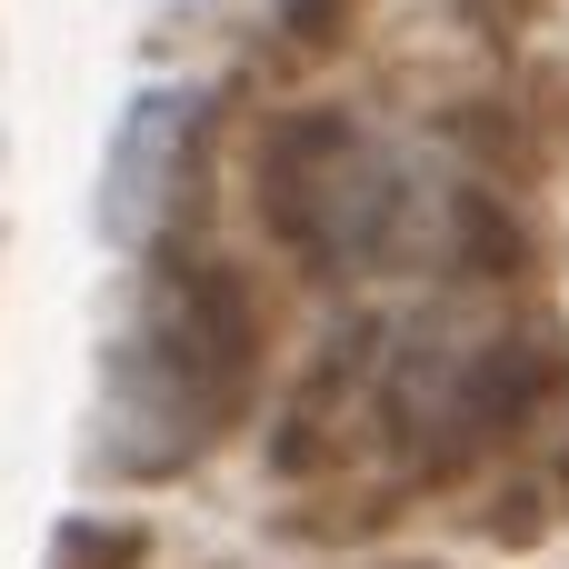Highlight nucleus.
I'll return each instance as SVG.
<instances>
[{
  "mask_svg": "<svg viewBox=\"0 0 569 569\" xmlns=\"http://www.w3.org/2000/svg\"><path fill=\"white\" fill-rule=\"evenodd\" d=\"M560 380L569 350L530 320H370L300 380L280 480L310 490V520H380L530 430Z\"/></svg>",
  "mask_w": 569,
  "mask_h": 569,
  "instance_id": "f257e3e1",
  "label": "nucleus"
},
{
  "mask_svg": "<svg viewBox=\"0 0 569 569\" xmlns=\"http://www.w3.org/2000/svg\"><path fill=\"white\" fill-rule=\"evenodd\" d=\"M270 220L340 270H430L470 260L490 230V200L410 150H390L360 120H300L270 150Z\"/></svg>",
  "mask_w": 569,
  "mask_h": 569,
  "instance_id": "f03ea898",
  "label": "nucleus"
},
{
  "mask_svg": "<svg viewBox=\"0 0 569 569\" xmlns=\"http://www.w3.org/2000/svg\"><path fill=\"white\" fill-rule=\"evenodd\" d=\"M250 390V300L210 260L150 270V310L110 350V400H100V450L120 470H180L190 450L220 440V420Z\"/></svg>",
  "mask_w": 569,
  "mask_h": 569,
  "instance_id": "7ed1b4c3",
  "label": "nucleus"
}]
</instances>
